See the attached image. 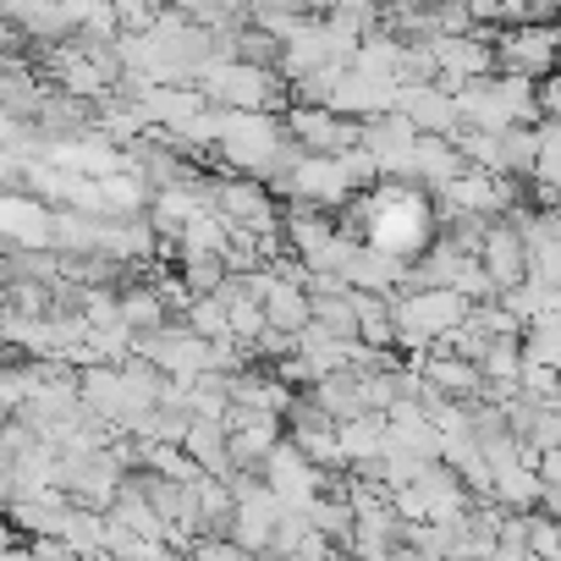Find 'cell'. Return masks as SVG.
<instances>
[{
    "instance_id": "6da1fadb",
    "label": "cell",
    "mask_w": 561,
    "mask_h": 561,
    "mask_svg": "<svg viewBox=\"0 0 561 561\" xmlns=\"http://www.w3.org/2000/svg\"><path fill=\"white\" fill-rule=\"evenodd\" d=\"M550 61H556V39L550 34H517L506 45V67H517V72H545Z\"/></svg>"
}]
</instances>
